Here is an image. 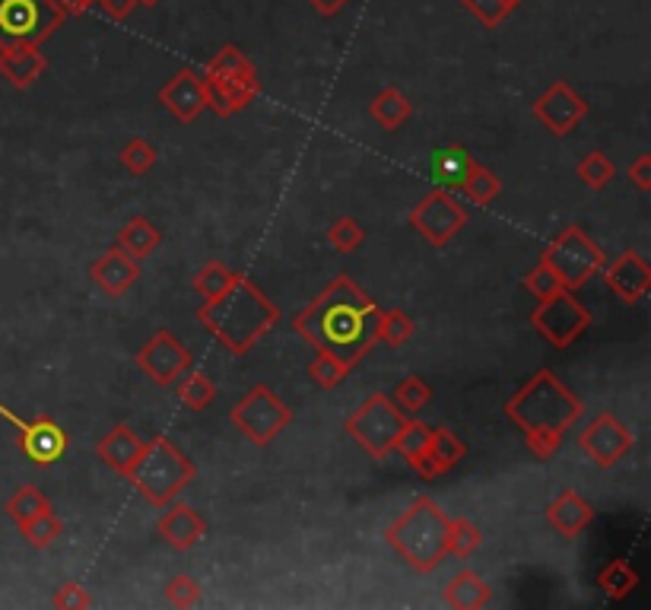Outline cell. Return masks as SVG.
I'll list each match as a JSON object with an SVG mask.
<instances>
[{"mask_svg":"<svg viewBox=\"0 0 651 610\" xmlns=\"http://www.w3.org/2000/svg\"><path fill=\"white\" fill-rule=\"evenodd\" d=\"M458 191H461L471 204H476V207H486V204H493V201L500 197L503 182H500V176H493L486 166L474 162V166L468 169V176L458 184Z\"/></svg>","mask_w":651,"mask_h":610,"instance_id":"f546056e","label":"cell"},{"mask_svg":"<svg viewBox=\"0 0 651 610\" xmlns=\"http://www.w3.org/2000/svg\"><path fill=\"white\" fill-rule=\"evenodd\" d=\"M474 162L476 159L471 152L464 150L461 144H454V147L439 150L433 156V176L442 184H448V191H458V184H461V179L468 176V169H471Z\"/></svg>","mask_w":651,"mask_h":610,"instance_id":"f1b7e54d","label":"cell"},{"mask_svg":"<svg viewBox=\"0 0 651 610\" xmlns=\"http://www.w3.org/2000/svg\"><path fill=\"white\" fill-rule=\"evenodd\" d=\"M547 524L560 534V538H579L594 521L592 502L585 496H579L575 489H560L557 499L547 506Z\"/></svg>","mask_w":651,"mask_h":610,"instance_id":"603a6c76","label":"cell"},{"mask_svg":"<svg viewBox=\"0 0 651 610\" xmlns=\"http://www.w3.org/2000/svg\"><path fill=\"white\" fill-rule=\"evenodd\" d=\"M471 16H474L476 23L483 26V30H496L500 23L508 20V7H505L503 0H458Z\"/></svg>","mask_w":651,"mask_h":610,"instance_id":"ee69618b","label":"cell"},{"mask_svg":"<svg viewBox=\"0 0 651 610\" xmlns=\"http://www.w3.org/2000/svg\"><path fill=\"white\" fill-rule=\"evenodd\" d=\"M229 423L258 449H267L283 429L293 423V410L280 400L277 392H270L267 385H255L248 395L236 400V407L229 410Z\"/></svg>","mask_w":651,"mask_h":610,"instance_id":"9c48e42d","label":"cell"},{"mask_svg":"<svg viewBox=\"0 0 651 610\" xmlns=\"http://www.w3.org/2000/svg\"><path fill=\"white\" fill-rule=\"evenodd\" d=\"M597 588L610 598V601H622L639 588V573L626 563V560H610L601 573H597Z\"/></svg>","mask_w":651,"mask_h":610,"instance_id":"4dcf8cb0","label":"cell"},{"mask_svg":"<svg viewBox=\"0 0 651 610\" xmlns=\"http://www.w3.org/2000/svg\"><path fill=\"white\" fill-rule=\"evenodd\" d=\"M20 449H23V455L30 458L32 464L48 467V464H55L64 455L67 432L52 417H35V420H30L26 427L20 429Z\"/></svg>","mask_w":651,"mask_h":610,"instance_id":"44dd1931","label":"cell"},{"mask_svg":"<svg viewBox=\"0 0 651 610\" xmlns=\"http://www.w3.org/2000/svg\"><path fill=\"white\" fill-rule=\"evenodd\" d=\"M442 601L454 610H480L493 601V588L486 585V579H480L474 569H461L445 585Z\"/></svg>","mask_w":651,"mask_h":610,"instance_id":"d4e9b609","label":"cell"},{"mask_svg":"<svg viewBox=\"0 0 651 610\" xmlns=\"http://www.w3.org/2000/svg\"><path fill=\"white\" fill-rule=\"evenodd\" d=\"M166 601L172 608H198L201 605V585H198V579L181 573L176 579L166 581Z\"/></svg>","mask_w":651,"mask_h":610,"instance_id":"f6af8a7d","label":"cell"},{"mask_svg":"<svg viewBox=\"0 0 651 610\" xmlns=\"http://www.w3.org/2000/svg\"><path fill=\"white\" fill-rule=\"evenodd\" d=\"M632 445H636L632 429L626 427L620 417H614L610 410H597L585 423V429L579 432V449L592 458L601 471L617 467L622 458L632 452Z\"/></svg>","mask_w":651,"mask_h":610,"instance_id":"4fadbf2b","label":"cell"},{"mask_svg":"<svg viewBox=\"0 0 651 610\" xmlns=\"http://www.w3.org/2000/svg\"><path fill=\"white\" fill-rule=\"evenodd\" d=\"M194 477H198L194 461L184 455L169 436H156L144 442V452L137 458L127 484L137 489V496L153 509H166L172 499L191 487Z\"/></svg>","mask_w":651,"mask_h":610,"instance_id":"5b68a950","label":"cell"},{"mask_svg":"<svg viewBox=\"0 0 651 610\" xmlns=\"http://www.w3.org/2000/svg\"><path fill=\"white\" fill-rule=\"evenodd\" d=\"M52 608L87 610L92 608V598H89V591L80 585V581H64V585L55 588V595H52Z\"/></svg>","mask_w":651,"mask_h":610,"instance_id":"bcb514c9","label":"cell"},{"mask_svg":"<svg viewBox=\"0 0 651 610\" xmlns=\"http://www.w3.org/2000/svg\"><path fill=\"white\" fill-rule=\"evenodd\" d=\"M141 452H144V439H141L131 427H124V423L109 429V432L99 439V445H96V458H99L109 471H115L119 477H124V481L131 477V471H134Z\"/></svg>","mask_w":651,"mask_h":610,"instance_id":"7402d4cb","label":"cell"},{"mask_svg":"<svg viewBox=\"0 0 651 610\" xmlns=\"http://www.w3.org/2000/svg\"><path fill=\"white\" fill-rule=\"evenodd\" d=\"M579 179L588 184L592 191H604L607 184L617 179V166H614V159L607 156V152L592 150L582 162H579Z\"/></svg>","mask_w":651,"mask_h":610,"instance_id":"8d00e7d4","label":"cell"},{"mask_svg":"<svg viewBox=\"0 0 651 610\" xmlns=\"http://www.w3.org/2000/svg\"><path fill=\"white\" fill-rule=\"evenodd\" d=\"M585 414L582 397L550 369H537L531 379L505 400L508 423L525 436L528 452L537 458H553L565 442L569 429Z\"/></svg>","mask_w":651,"mask_h":610,"instance_id":"7a4b0ae2","label":"cell"},{"mask_svg":"<svg viewBox=\"0 0 651 610\" xmlns=\"http://www.w3.org/2000/svg\"><path fill=\"white\" fill-rule=\"evenodd\" d=\"M416 325L414 318L401 308H379V318H375V340H382L388 347H404L411 337H414Z\"/></svg>","mask_w":651,"mask_h":610,"instance_id":"d6a6232c","label":"cell"},{"mask_svg":"<svg viewBox=\"0 0 651 610\" xmlns=\"http://www.w3.org/2000/svg\"><path fill=\"white\" fill-rule=\"evenodd\" d=\"M604 283L614 290V296L626 305H639L651 290V268L639 251H622L610 264L601 268Z\"/></svg>","mask_w":651,"mask_h":610,"instance_id":"e0dca14e","label":"cell"},{"mask_svg":"<svg viewBox=\"0 0 651 610\" xmlns=\"http://www.w3.org/2000/svg\"><path fill=\"white\" fill-rule=\"evenodd\" d=\"M176 395L188 410H204V407L213 404V397H216V385H213V379H210L207 372L188 369V372L178 375Z\"/></svg>","mask_w":651,"mask_h":610,"instance_id":"83f0119b","label":"cell"},{"mask_svg":"<svg viewBox=\"0 0 651 610\" xmlns=\"http://www.w3.org/2000/svg\"><path fill=\"white\" fill-rule=\"evenodd\" d=\"M404 420L407 417L401 414V407L388 395L375 392V395L366 397L353 414L347 417L344 432L353 439L366 455L382 461V458L394 452V439H397V432L404 427Z\"/></svg>","mask_w":651,"mask_h":610,"instance_id":"52a82bcc","label":"cell"},{"mask_svg":"<svg viewBox=\"0 0 651 610\" xmlns=\"http://www.w3.org/2000/svg\"><path fill=\"white\" fill-rule=\"evenodd\" d=\"M448 516L433 496H416L411 509L385 531L388 547L416 573H436L448 556Z\"/></svg>","mask_w":651,"mask_h":610,"instance_id":"277c9868","label":"cell"},{"mask_svg":"<svg viewBox=\"0 0 651 610\" xmlns=\"http://www.w3.org/2000/svg\"><path fill=\"white\" fill-rule=\"evenodd\" d=\"M159 162V150L144 140V137H131L121 150V166L131 172V176H147L149 169Z\"/></svg>","mask_w":651,"mask_h":610,"instance_id":"60d3db41","label":"cell"},{"mask_svg":"<svg viewBox=\"0 0 651 610\" xmlns=\"http://www.w3.org/2000/svg\"><path fill=\"white\" fill-rule=\"evenodd\" d=\"M312 3V10L318 13V16H325V20H330V16H337L350 0H308Z\"/></svg>","mask_w":651,"mask_h":610,"instance_id":"681fc988","label":"cell"},{"mask_svg":"<svg viewBox=\"0 0 651 610\" xmlns=\"http://www.w3.org/2000/svg\"><path fill=\"white\" fill-rule=\"evenodd\" d=\"M369 115H372V122L379 124L382 131H397L401 124L414 115V105H411V99L401 90L385 87V90L369 102Z\"/></svg>","mask_w":651,"mask_h":610,"instance_id":"4316f807","label":"cell"},{"mask_svg":"<svg viewBox=\"0 0 651 610\" xmlns=\"http://www.w3.org/2000/svg\"><path fill=\"white\" fill-rule=\"evenodd\" d=\"M48 509H55V506H52V499L38 487H20L7 499V516H10V521L16 528L32 521L35 516H42V512H48Z\"/></svg>","mask_w":651,"mask_h":610,"instance_id":"836d02e7","label":"cell"},{"mask_svg":"<svg viewBox=\"0 0 651 610\" xmlns=\"http://www.w3.org/2000/svg\"><path fill=\"white\" fill-rule=\"evenodd\" d=\"M201 77L207 87V109L220 118H233L245 112L261 95L258 67L233 42L220 45V52L210 58Z\"/></svg>","mask_w":651,"mask_h":610,"instance_id":"8992f818","label":"cell"},{"mask_svg":"<svg viewBox=\"0 0 651 610\" xmlns=\"http://www.w3.org/2000/svg\"><path fill=\"white\" fill-rule=\"evenodd\" d=\"M521 283H525V290H528L531 296H537V300H547V296H553V293L565 290L563 280L557 276V271H553L543 258L537 261V268H531L528 274L521 276Z\"/></svg>","mask_w":651,"mask_h":610,"instance_id":"7bdbcfd3","label":"cell"},{"mask_svg":"<svg viewBox=\"0 0 651 610\" xmlns=\"http://www.w3.org/2000/svg\"><path fill=\"white\" fill-rule=\"evenodd\" d=\"M353 372V366H347L344 360H337V357H330V353H315V360L308 363V379L318 385V388H337L347 375Z\"/></svg>","mask_w":651,"mask_h":610,"instance_id":"ab89813d","label":"cell"},{"mask_svg":"<svg viewBox=\"0 0 651 610\" xmlns=\"http://www.w3.org/2000/svg\"><path fill=\"white\" fill-rule=\"evenodd\" d=\"M483 544V531L471 519H451L448 521V553L468 560L474 556V550Z\"/></svg>","mask_w":651,"mask_h":610,"instance_id":"f35d334b","label":"cell"},{"mask_svg":"<svg viewBox=\"0 0 651 610\" xmlns=\"http://www.w3.org/2000/svg\"><path fill=\"white\" fill-rule=\"evenodd\" d=\"M144 7H156V3H162V0H141Z\"/></svg>","mask_w":651,"mask_h":610,"instance_id":"f5cc1de1","label":"cell"},{"mask_svg":"<svg viewBox=\"0 0 651 610\" xmlns=\"http://www.w3.org/2000/svg\"><path fill=\"white\" fill-rule=\"evenodd\" d=\"M159 105L181 124H191L201 118V112H207V87L204 77L191 67H181L172 80L162 83L159 90Z\"/></svg>","mask_w":651,"mask_h":610,"instance_id":"2e32d148","label":"cell"},{"mask_svg":"<svg viewBox=\"0 0 651 610\" xmlns=\"http://www.w3.org/2000/svg\"><path fill=\"white\" fill-rule=\"evenodd\" d=\"M394 452L404 458V461L414 467V474H419L423 481L439 477V467H436L433 458H429V427H426V423H419V420H404V427H401L397 439H394Z\"/></svg>","mask_w":651,"mask_h":610,"instance_id":"cb8c5ba5","label":"cell"},{"mask_svg":"<svg viewBox=\"0 0 651 610\" xmlns=\"http://www.w3.org/2000/svg\"><path fill=\"white\" fill-rule=\"evenodd\" d=\"M505 7H508V10H515V7H518V3H521V0H503Z\"/></svg>","mask_w":651,"mask_h":610,"instance_id":"816d5d0a","label":"cell"},{"mask_svg":"<svg viewBox=\"0 0 651 610\" xmlns=\"http://www.w3.org/2000/svg\"><path fill=\"white\" fill-rule=\"evenodd\" d=\"M156 531L172 550H191L207 538V521L194 506L172 499L156 521Z\"/></svg>","mask_w":651,"mask_h":610,"instance_id":"d6986e66","label":"cell"},{"mask_svg":"<svg viewBox=\"0 0 651 610\" xmlns=\"http://www.w3.org/2000/svg\"><path fill=\"white\" fill-rule=\"evenodd\" d=\"M20 534L26 538V544L32 550H48L64 534V521L55 516V509H48V512L35 516L26 524H20Z\"/></svg>","mask_w":651,"mask_h":610,"instance_id":"e575fe53","label":"cell"},{"mask_svg":"<svg viewBox=\"0 0 651 610\" xmlns=\"http://www.w3.org/2000/svg\"><path fill=\"white\" fill-rule=\"evenodd\" d=\"M375 318L379 305L372 296L359 290L353 276L340 274L293 315V331L315 353H330L356 369L375 343Z\"/></svg>","mask_w":651,"mask_h":610,"instance_id":"6da1fadb","label":"cell"},{"mask_svg":"<svg viewBox=\"0 0 651 610\" xmlns=\"http://www.w3.org/2000/svg\"><path fill=\"white\" fill-rule=\"evenodd\" d=\"M162 245V233L156 223H149L147 216H131L119 233V248H124L131 258H149L156 248Z\"/></svg>","mask_w":651,"mask_h":610,"instance_id":"484cf974","label":"cell"},{"mask_svg":"<svg viewBox=\"0 0 651 610\" xmlns=\"http://www.w3.org/2000/svg\"><path fill=\"white\" fill-rule=\"evenodd\" d=\"M99 7H102V13L109 16V20H115V23H124L137 7H141V0H96Z\"/></svg>","mask_w":651,"mask_h":610,"instance_id":"c3c4849f","label":"cell"},{"mask_svg":"<svg viewBox=\"0 0 651 610\" xmlns=\"http://www.w3.org/2000/svg\"><path fill=\"white\" fill-rule=\"evenodd\" d=\"M58 0H0V45L48 42L64 23Z\"/></svg>","mask_w":651,"mask_h":610,"instance_id":"8fae6325","label":"cell"},{"mask_svg":"<svg viewBox=\"0 0 651 610\" xmlns=\"http://www.w3.org/2000/svg\"><path fill=\"white\" fill-rule=\"evenodd\" d=\"M429 400H433V388H429V382L419 379V375H404V379L397 382V388H394V404H397L401 414H407V417L419 414Z\"/></svg>","mask_w":651,"mask_h":610,"instance_id":"d590c367","label":"cell"},{"mask_svg":"<svg viewBox=\"0 0 651 610\" xmlns=\"http://www.w3.org/2000/svg\"><path fill=\"white\" fill-rule=\"evenodd\" d=\"M89 280L112 300H121L137 280H141V261L131 258L124 248H109L105 255H99L92 264H89Z\"/></svg>","mask_w":651,"mask_h":610,"instance_id":"ac0fdd59","label":"cell"},{"mask_svg":"<svg viewBox=\"0 0 651 610\" xmlns=\"http://www.w3.org/2000/svg\"><path fill=\"white\" fill-rule=\"evenodd\" d=\"M588 109H592V105H588V99H585V95H579V92L572 90L565 80L550 83V90L540 92L531 105L534 118L543 124L553 137H565V134H572L579 124L588 118Z\"/></svg>","mask_w":651,"mask_h":610,"instance_id":"5bb4252c","label":"cell"},{"mask_svg":"<svg viewBox=\"0 0 651 610\" xmlns=\"http://www.w3.org/2000/svg\"><path fill=\"white\" fill-rule=\"evenodd\" d=\"M557 276L563 280L565 290H582L594 274H601V268L607 264V255L582 226H565L563 233L550 242V248L540 255Z\"/></svg>","mask_w":651,"mask_h":610,"instance_id":"ba28073f","label":"cell"},{"mask_svg":"<svg viewBox=\"0 0 651 610\" xmlns=\"http://www.w3.org/2000/svg\"><path fill=\"white\" fill-rule=\"evenodd\" d=\"M531 325L553 350H565L592 328V312L572 290H560L547 300H537Z\"/></svg>","mask_w":651,"mask_h":610,"instance_id":"30bf717a","label":"cell"},{"mask_svg":"<svg viewBox=\"0 0 651 610\" xmlns=\"http://www.w3.org/2000/svg\"><path fill=\"white\" fill-rule=\"evenodd\" d=\"M137 369L147 375L153 385L169 388L176 385L178 375L191 369V353L188 347L169 331H156L137 353Z\"/></svg>","mask_w":651,"mask_h":610,"instance_id":"9a60e30c","label":"cell"},{"mask_svg":"<svg viewBox=\"0 0 651 610\" xmlns=\"http://www.w3.org/2000/svg\"><path fill=\"white\" fill-rule=\"evenodd\" d=\"M407 223L414 226L433 248H445L464 226H468V207L445 188L429 191L416 207H411Z\"/></svg>","mask_w":651,"mask_h":610,"instance_id":"7c38bea8","label":"cell"},{"mask_svg":"<svg viewBox=\"0 0 651 610\" xmlns=\"http://www.w3.org/2000/svg\"><path fill=\"white\" fill-rule=\"evenodd\" d=\"M626 176L636 182V188H639V191H646V194H649L651 191V156L649 152H642V156H639V159H636V162L626 169Z\"/></svg>","mask_w":651,"mask_h":610,"instance_id":"7dc6e473","label":"cell"},{"mask_svg":"<svg viewBox=\"0 0 651 610\" xmlns=\"http://www.w3.org/2000/svg\"><path fill=\"white\" fill-rule=\"evenodd\" d=\"M236 276H238L236 271H229L226 264H220V261H207V264L194 274L191 283H194V293L207 303V300H216V296H220L233 280H236Z\"/></svg>","mask_w":651,"mask_h":610,"instance_id":"74e56055","label":"cell"},{"mask_svg":"<svg viewBox=\"0 0 651 610\" xmlns=\"http://www.w3.org/2000/svg\"><path fill=\"white\" fill-rule=\"evenodd\" d=\"M198 318L220 347L233 357H245L280 321V308L248 276L238 274L216 300L198 308Z\"/></svg>","mask_w":651,"mask_h":610,"instance_id":"3957f363","label":"cell"},{"mask_svg":"<svg viewBox=\"0 0 651 610\" xmlns=\"http://www.w3.org/2000/svg\"><path fill=\"white\" fill-rule=\"evenodd\" d=\"M327 242L334 245L340 255H353L356 248L366 242V233H362V226L356 223L353 216H340V219H334V223H330V229H327Z\"/></svg>","mask_w":651,"mask_h":610,"instance_id":"b9f144b4","label":"cell"},{"mask_svg":"<svg viewBox=\"0 0 651 610\" xmlns=\"http://www.w3.org/2000/svg\"><path fill=\"white\" fill-rule=\"evenodd\" d=\"M45 70H48V61L42 55V45H30V42L0 45V77L13 90H30V87H35V80H42Z\"/></svg>","mask_w":651,"mask_h":610,"instance_id":"ffe728a7","label":"cell"},{"mask_svg":"<svg viewBox=\"0 0 651 610\" xmlns=\"http://www.w3.org/2000/svg\"><path fill=\"white\" fill-rule=\"evenodd\" d=\"M92 3H96V0H58L64 16H80V13H87Z\"/></svg>","mask_w":651,"mask_h":610,"instance_id":"f907efd6","label":"cell"},{"mask_svg":"<svg viewBox=\"0 0 651 610\" xmlns=\"http://www.w3.org/2000/svg\"><path fill=\"white\" fill-rule=\"evenodd\" d=\"M464 455H468V445L461 442V436H454L448 427L429 429V458L439 467V474L458 467L464 461Z\"/></svg>","mask_w":651,"mask_h":610,"instance_id":"1f68e13d","label":"cell"}]
</instances>
